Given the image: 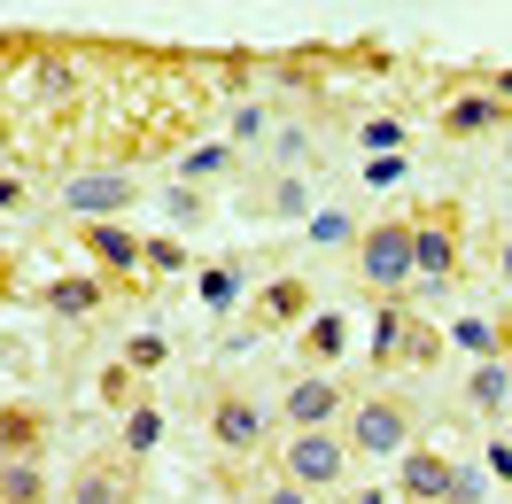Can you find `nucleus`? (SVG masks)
Masks as SVG:
<instances>
[{
	"label": "nucleus",
	"instance_id": "nucleus-1",
	"mask_svg": "<svg viewBox=\"0 0 512 504\" xmlns=\"http://www.w3.org/2000/svg\"><path fill=\"white\" fill-rule=\"evenodd\" d=\"M342 435H350L357 458H404L419 442V411L412 396H396V388H373V396H350V419H342Z\"/></svg>",
	"mask_w": 512,
	"mask_h": 504
},
{
	"label": "nucleus",
	"instance_id": "nucleus-2",
	"mask_svg": "<svg viewBox=\"0 0 512 504\" xmlns=\"http://www.w3.org/2000/svg\"><path fill=\"white\" fill-rule=\"evenodd\" d=\"M350 435L342 427H288V442H280V473L288 481H303L311 497H342L350 489Z\"/></svg>",
	"mask_w": 512,
	"mask_h": 504
},
{
	"label": "nucleus",
	"instance_id": "nucleus-3",
	"mask_svg": "<svg viewBox=\"0 0 512 504\" xmlns=\"http://www.w3.org/2000/svg\"><path fill=\"white\" fill-rule=\"evenodd\" d=\"M357 280L381 287V295H396L404 280H419V264H412V218H373L365 233H357Z\"/></svg>",
	"mask_w": 512,
	"mask_h": 504
},
{
	"label": "nucleus",
	"instance_id": "nucleus-4",
	"mask_svg": "<svg viewBox=\"0 0 512 504\" xmlns=\"http://www.w3.org/2000/svg\"><path fill=\"white\" fill-rule=\"evenodd\" d=\"M458 233H466L458 202H427V210H412V264H419V280H450V272H458Z\"/></svg>",
	"mask_w": 512,
	"mask_h": 504
},
{
	"label": "nucleus",
	"instance_id": "nucleus-5",
	"mask_svg": "<svg viewBox=\"0 0 512 504\" xmlns=\"http://www.w3.org/2000/svg\"><path fill=\"white\" fill-rule=\"evenodd\" d=\"M280 419H288V427H334V419H350V388H342L334 373H319V365H311L303 380H288Z\"/></svg>",
	"mask_w": 512,
	"mask_h": 504
},
{
	"label": "nucleus",
	"instance_id": "nucleus-6",
	"mask_svg": "<svg viewBox=\"0 0 512 504\" xmlns=\"http://www.w3.org/2000/svg\"><path fill=\"white\" fill-rule=\"evenodd\" d=\"M210 442H218L225 458L264 450V404H256V396H241V388H218V404H210Z\"/></svg>",
	"mask_w": 512,
	"mask_h": 504
},
{
	"label": "nucleus",
	"instance_id": "nucleus-7",
	"mask_svg": "<svg viewBox=\"0 0 512 504\" xmlns=\"http://www.w3.org/2000/svg\"><path fill=\"white\" fill-rule=\"evenodd\" d=\"M63 202H70V218H117V210H132V202H140V179H132V171H78V179H70L63 187Z\"/></svg>",
	"mask_w": 512,
	"mask_h": 504
},
{
	"label": "nucleus",
	"instance_id": "nucleus-8",
	"mask_svg": "<svg viewBox=\"0 0 512 504\" xmlns=\"http://www.w3.org/2000/svg\"><path fill=\"white\" fill-rule=\"evenodd\" d=\"M450 481H458V466H450V450H435V442H412L396 458V497L404 504H443Z\"/></svg>",
	"mask_w": 512,
	"mask_h": 504
},
{
	"label": "nucleus",
	"instance_id": "nucleus-9",
	"mask_svg": "<svg viewBox=\"0 0 512 504\" xmlns=\"http://www.w3.org/2000/svg\"><path fill=\"white\" fill-rule=\"evenodd\" d=\"M140 481H132V458H86L70 473V504H132Z\"/></svg>",
	"mask_w": 512,
	"mask_h": 504
},
{
	"label": "nucleus",
	"instance_id": "nucleus-10",
	"mask_svg": "<svg viewBox=\"0 0 512 504\" xmlns=\"http://www.w3.org/2000/svg\"><path fill=\"white\" fill-rule=\"evenodd\" d=\"M505 125H512L505 94H458V101H443V132H458V140H474V132H505Z\"/></svg>",
	"mask_w": 512,
	"mask_h": 504
},
{
	"label": "nucleus",
	"instance_id": "nucleus-11",
	"mask_svg": "<svg viewBox=\"0 0 512 504\" xmlns=\"http://www.w3.org/2000/svg\"><path fill=\"white\" fill-rule=\"evenodd\" d=\"M47 442V411L39 404H0V458H39Z\"/></svg>",
	"mask_w": 512,
	"mask_h": 504
},
{
	"label": "nucleus",
	"instance_id": "nucleus-12",
	"mask_svg": "<svg viewBox=\"0 0 512 504\" xmlns=\"http://www.w3.org/2000/svg\"><path fill=\"white\" fill-rule=\"evenodd\" d=\"M0 504H47L39 458H0Z\"/></svg>",
	"mask_w": 512,
	"mask_h": 504
},
{
	"label": "nucleus",
	"instance_id": "nucleus-13",
	"mask_svg": "<svg viewBox=\"0 0 512 504\" xmlns=\"http://www.w3.org/2000/svg\"><path fill=\"white\" fill-rule=\"evenodd\" d=\"M86 249H94L101 264H109V272H140V241H132V233H117L109 218H94V225H86Z\"/></svg>",
	"mask_w": 512,
	"mask_h": 504
},
{
	"label": "nucleus",
	"instance_id": "nucleus-14",
	"mask_svg": "<svg viewBox=\"0 0 512 504\" xmlns=\"http://www.w3.org/2000/svg\"><path fill=\"white\" fill-rule=\"evenodd\" d=\"M404 334H412V311H396V295H388L381 326H373V357H381V365H404Z\"/></svg>",
	"mask_w": 512,
	"mask_h": 504
},
{
	"label": "nucleus",
	"instance_id": "nucleus-15",
	"mask_svg": "<svg viewBox=\"0 0 512 504\" xmlns=\"http://www.w3.org/2000/svg\"><path fill=\"white\" fill-rule=\"evenodd\" d=\"M94 303H101V280H86V272H78V280H55V287H47V311H63V318L94 311Z\"/></svg>",
	"mask_w": 512,
	"mask_h": 504
},
{
	"label": "nucleus",
	"instance_id": "nucleus-16",
	"mask_svg": "<svg viewBox=\"0 0 512 504\" xmlns=\"http://www.w3.org/2000/svg\"><path fill=\"white\" fill-rule=\"evenodd\" d=\"M303 357H311V365H334V357H342V318H334V311L311 318V334H303Z\"/></svg>",
	"mask_w": 512,
	"mask_h": 504
},
{
	"label": "nucleus",
	"instance_id": "nucleus-17",
	"mask_svg": "<svg viewBox=\"0 0 512 504\" xmlns=\"http://www.w3.org/2000/svg\"><path fill=\"white\" fill-rule=\"evenodd\" d=\"M264 311H272V318H303V311H311V287H303V280H272V287H264Z\"/></svg>",
	"mask_w": 512,
	"mask_h": 504
},
{
	"label": "nucleus",
	"instance_id": "nucleus-18",
	"mask_svg": "<svg viewBox=\"0 0 512 504\" xmlns=\"http://www.w3.org/2000/svg\"><path fill=\"white\" fill-rule=\"evenodd\" d=\"M466 396H474L481 411H497V404H505V396H512V373H505V365H481V373H474V388H466Z\"/></svg>",
	"mask_w": 512,
	"mask_h": 504
},
{
	"label": "nucleus",
	"instance_id": "nucleus-19",
	"mask_svg": "<svg viewBox=\"0 0 512 504\" xmlns=\"http://www.w3.org/2000/svg\"><path fill=\"white\" fill-rule=\"evenodd\" d=\"M148 442H156V411L132 404V411H125V450H148Z\"/></svg>",
	"mask_w": 512,
	"mask_h": 504
},
{
	"label": "nucleus",
	"instance_id": "nucleus-20",
	"mask_svg": "<svg viewBox=\"0 0 512 504\" xmlns=\"http://www.w3.org/2000/svg\"><path fill=\"white\" fill-rule=\"evenodd\" d=\"M256 504H319V497H311L303 481H288V473H280V481H264V489H256Z\"/></svg>",
	"mask_w": 512,
	"mask_h": 504
},
{
	"label": "nucleus",
	"instance_id": "nucleus-21",
	"mask_svg": "<svg viewBox=\"0 0 512 504\" xmlns=\"http://www.w3.org/2000/svg\"><path fill=\"white\" fill-rule=\"evenodd\" d=\"M435 357V326H419L412 318V334H404V365H427Z\"/></svg>",
	"mask_w": 512,
	"mask_h": 504
},
{
	"label": "nucleus",
	"instance_id": "nucleus-22",
	"mask_svg": "<svg viewBox=\"0 0 512 504\" xmlns=\"http://www.w3.org/2000/svg\"><path fill=\"white\" fill-rule=\"evenodd\" d=\"M101 396H109V404H132V365H109V373H101Z\"/></svg>",
	"mask_w": 512,
	"mask_h": 504
},
{
	"label": "nucleus",
	"instance_id": "nucleus-23",
	"mask_svg": "<svg viewBox=\"0 0 512 504\" xmlns=\"http://www.w3.org/2000/svg\"><path fill=\"white\" fill-rule=\"evenodd\" d=\"M396 140H404V125H396V117H373V125H365V148H396Z\"/></svg>",
	"mask_w": 512,
	"mask_h": 504
},
{
	"label": "nucleus",
	"instance_id": "nucleus-24",
	"mask_svg": "<svg viewBox=\"0 0 512 504\" xmlns=\"http://www.w3.org/2000/svg\"><path fill=\"white\" fill-rule=\"evenodd\" d=\"M458 342H466V349H497V334H489V326H474V318H458Z\"/></svg>",
	"mask_w": 512,
	"mask_h": 504
},
{
	"label": "nucleus",
	"instance_id": "nucleus-25",
	"mask_svg": "<svg viewBox=\"0 0 512 504\" xmlns=\"http://www.w3.org/2000/svg\"><path fill=\"white\" fill-rule=\"evenodd\" d=\"M350 504H388V489H350Z\"/></svg>",
	"mask_w": 512,
	"mask_h": 504
},
{
	"label": "nucleus",
	"instance_id": "nucleus-26",
	"mask_svg": "<svg viewBox=\"0 0 512 504\" xmlns=\"http://www.w3.org/2000/svg\"><path fill=\"white\" fill-rule=\"evenodd\" d=\"M505 280H512V241H505Z\"/></svg>",
	"mask_w": 512,
	"mask_h": 504
}]
</instances>
